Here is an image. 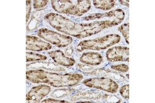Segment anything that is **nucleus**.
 I'll return each instance as SVG.
<instances>
[{"mask_svg": "<svg viewBox=\"0 0 155 103\" xmlns=\"http://www.w3.org/2000/svg\"><path fill=\"white\" fill-rule=\"evenodd\" d=\"M44 19L53 28L65 35L82 39L98 34L105 28L117 25L109 21H96L90 23H77L61 14L50 13Z\"/></svg>", "mask_w": 155, "mask_h": 103, "instance_id": "nucleus-1", "label": "nucleus"}, {"mask_svg": "<svg viewBox=\"0 0 155 103\" xmlns=\"http://www.w3.org/2000/svg\"><path fill=\"white\" fill-rule=\"evenodd\" d=\"M28 80L36 84L45 83L54 87H72L82 80L83 76L80 73L60 74L41 69L31 70L26 72Z\"/></svg>", "mask_w": 155, "mask_h": 103, "instance_id": "nucleus-2", "label": "nucleus"}, {"mask_svg": "<svg viewBox=\"0 0 155 103\" xmlns=\"http://www.w3.org/2000/svg\"><path fill=\"white\" fill-rule=\"evenodd\" d=\"M52 7L59 14L81 16L90 10L91 7L90 1H51Z\"/></svg>", "mask_w": 155, "mask_h": 103, "instance_id": "nucleus-3", "label": "nucleus"}, {"mask_svg": "<svg viewBox=\"0 0 155 103\" xmlns=\"http://www.w3.org/2000/svg\"><path fill=\"white\" fill-rule=\"evenodd\" d=\"M120 38V36L117 34H110L94 39L83 40L80 42L76 49L79 52H82L85 50L95 51L105 50L118 43Z\"/></svg>", "mask_w": 155, "mask_h": 103, "instance_id": "nucleus-4", "label": "nucleus"}, {"mask_svg": "<svg viewBox=\"0 0 155 103\" xmlns=\"http://www.w3.org/2000/svg\"><path fill=\"white\" fill-rule=\"evenodd\" d=\"M37 35L48 43L52 44L58 47H66L73 41L71 36L62 35L47 28L39 29L37 31Z\"/></svg>", "mask_w": 155, "mask_h": 103, "instance_id": "nucleus-5", "label": "nucleus"}, {"mask_svg": "<svg viewBox=\"0 0 155 103\" xmlns=\"http://www.w3.org/2000/svg\"><path fill=\"white\" fill-rule=\"evenodd\" d=\"M82 84L88 87L100 89L107 92L116 93L118 89V84L114 80L106 77H95L84 80Z\"/></svg>", "mask_w": 155, "mask_h": 103, "instance_id": "nucleus-6", "label": "nucleus"}, {"mask_svg": "<svg viewBox=\"0 0 155 103\" xmlns=\"http://www.w3.org/2000/svg\"><path fill=\"white\" fill-rule=\"evenodd\" d=\"M125 12L120 9L110 11L104 14H93L83 17V20H94L96 19H103L102 21H109L118 25L122 23L125 18Z\"/></svg>", "mask_w": 155, "mask_h": 103, "instance_id": "nucleus-7", "label": "nucleus"}, {"mask_svg": "<svg viewBox=\"0 0 155 103\" xmlns=\"http://www.w3.org/2000/svg\"><path fill=\"white\" fill-rule=\"evenodd\" d=\"M129 48L126 47L117 46L109 49L106 53L108 61H129Z\"/></svg>", "mask_w": 155, "mask_h": 103, "instance_id": "nucleus-8", "label": "nucleus"}, {"mask_svg": "<svg viewBox=\"0 0 155 103\" xmlns=\"http://www.w3.org/2000/svg\"><path fill=\"white\" fill-rule=\"evenodd\" d=\"M50 91L51 87L46 85L34 87L27 93L26 100L28 102L38 103L43 98L48 95Z\"/></svg>", "mask_w": 155, "mask_h": 103, "instance_id": "nucleus-9", "label": "nucleus"}, {"mask_svg": "<svg viewBox=\"0 0 155 103\" xmlns=\"http://www.w3.org/2000/svg\"><path fill=\"white\" fill-rule=\"evenodd\" d=\"M52 46L38 37L33 36H26V49L33 52L47 51L52 49Z\"/></svg>", "mask_w": 155, "mask_h": 103, "instance_id": "nucleus-10", "label": "nucleus"}, {"mask_svg": "<svg viewBox=\"0 0 155 103\" xmlns=\"http://www.w3.org/2000/svg\"><path fill=\"white\" fill-rule=\"evenodd\" d=\"M50 57L53 60L55 63L66 67L72 66L76 63L74 58L67 57L62 51L56 50L48 53Z\"/></svg>", "mask_w": 155, "mask_h": 103, "instance_id": "nucleus-11", "label": "nucleus"}, {"mask_svg": "<svg viewBox=\"0 0 155 103\" xmlns=\"http://www.w3.org/2000/svg\"><path fill=\"white\" fill-rule=\"evenodd\" d=\"M28 69H32V70L36 69H41L46 71H64L65 69L59 66L55 63L48 62V61H39L35 62L32 63L27 65Z\"/></svg>", "mask_w": 155, "mask_h": 103, "instance_id": "nucleus-12", "label": "nucleus"}, {"mask_svg": "<svg viewBox=\"0 0 155 103\" xmlns=\"http://www.w3.org/2000/svg\"><path fill=\"white\" fill-rule=\"evenodd\" d=\"M80 61L85 65L98 66L103 61V58L99 53L94 52L84 53L80 58Z\"/></svg>", "mask_w": 155, "mask_h": 103, "instance_id": "nucleus-13", "label": "nucleus"}, {"mask_svg": "<svg viewBox=\"0 0 155 103\" xmlns=\"http://www.w3.org/2000/svg\"><path fill=\"white\" fill-rule=\"evenodd\" d=\"M101 93L96 91H91L77 92L71 97L73 101L81 100H97L101 97Z\"/></svg>", "mask_w": 155, "mask_h": 103, "instance_id": "nucleus-14", "label": "nucleus"}, {"mask_svg": "<svg viewBox=\"0 0 155 103\" xmlns=\"http://www.w3.org/2000/svg\"><path fill=\"white\" fill-rule=\"evenodd\" d=\"M114 0H101L93 1L94 5L97 9L107 11L112 8L115 4Z\"/></svg>", "mask_w": 155, "mask_h": 103, "instance_id": "nucleus-15", "label": "nucleus"}, {"mask_svg": "<svg viewBox=\"0 0 155 103\" xmlns=\"http://www.w3.org/2000/svg\"><path fill=\"white\" fill-rule=\"evenodd\" d=\"M26 58L27 62L42 61L47 60V56L34 52L26 53Z\"/></svg>", "mask_w": 155, "mask_h": 103, "instance_id": "nucleus-16", "label": "nucleus"}, {"mask_svg": "<svg viewBox=\"0 0 155 103\" xmlns=\"http://www.w3.org/2000/svg\"><path fill=\"white\" fill-rule=\"evenodd\" d=\"M73 91L72 89H58L52 92L51 95L56 98H64L70 95Z\"/></svg>", "mask_w": 155, "mask_h": 103, "instance_id": "nucleus-17", "label": "nucleus"}, {"mask_svg": "<svg viewBox=\"0 0 155 103\" xmlns=\"http://www.w3.org/2000/svg\"><path fill=\"white\" fill-rule=\"evenodd\" d=\"M118 30L125 38L126 42L127 44H129V23L123 24L118 27Z\"/></svg>", "mask_w": 155, "mask_h": 103, "instance_id": "nucleus-18", "label": "nucleus"}, {"mask_svg": "<svg viewBox=\"0 0 155 103\" xmlns=\"http://www.w3.org/2000/svg\"><path fill=\"white\" fill-rule=\"evenodd\" d=\"M102 97L103 101L107 103H120L121 101L120 98L115 95H110L105 94Z\"/></svg>", "mask_w": 155, "mask_h": 103, "instance_id": "nucleus-19", "label": "nucleus"}, {"mask_svg": "<svg viewBox=\"0 0 155 103\" xmlns=\"http://www.w3.org/2000/svg\"><path fill=\"white\" fill-rule=\"evenodd\" d=\"M111 68L117 71L121 72L123 73L127 72L129 70L128 66L125 64H120V65H113L111 66Z\"/></svg>", "mask_w": 155, "mask_h": 103, "instance_id": "nucleus-20", "label": "nucleus"}, {"mask_svg": "<svg viewBox=\"0 0 155 103\" xmlns=\"http://www.w3.org/2000/svg\"><path fill=\"white\" fill-rule=\"evenodd\" d=\"M120 95L125 99L129 98V85L128 84L123 86L120 90Z\"/></svg>", "mask_w": 155, "mask_h": 103, "instance_id": "nucleus-21", "label": "nucleus"}, {"mask_svg": "<svg viewBox=\"0 0 155 103\" xmlns=\"http://www.w3.org/2000/svg\"><path fill=\"white\" fill-rule=\"evenodd\" d=\"M49 1H34L33 3L34 8L35 9L40 8L47 5Z\"/></svg>", "mask_w": 155, "mask_h": 103, "instance_id": "nucleus-22", "label": "nucleus"}, {"mask_svg": "<svg viewBox=\"0 0 155 103\" xmlns=\"http://www.w3.org/2000/svg\"><path fill=\"white\" fill-rule=\"evenodd\" d=\"M41 103H69V101H60V100H55L53 98H48L41 101Z\"/></svg>", "mask_w": 155, "mask_h": 103, "instance_id": "nucleus-23", "label": "nucleus"}, {"mask_svg": "<svg viewBox=\"0 0 155 103\" xmlns=\"http://www.w3.org/2000/svg\"><path fill=\"white\" fill-rule=\"evenodd\" d=\"M31 1H27V23H28L29 18H30V12L31 11Z\"/></svg>", "mask_w": 155, "mask_h": 103, "instance_id": "nucleus-24", "label": "nucleus"}, {"mask_svg": "<svg viewBox=\"0 0 155 103\" xmlns=\"http://www.w3.org/2000/svg\"><path fill=\"white\" fill-rule=\"evenodd\" d=\"M74 50L71 47H67L65 50V53L66 55L69 56V57L72 56L73 53H74Z\"/></svg>", "mask_w": 155, "mask_h": 103, "instance_id": "nucleus-25", "label": "nucleus"}, {"mask_svg": "<svg viewBox=\"0 0 155 103\" xmlns=\"http://www.w3.org/2000/svg\"><path fill=\"white\" fill-rule=\"evenodd\" d=\"M120 3L122 4V5L126 6L127 7H129V1H119Z\"/></svg>", "mask_w": 155, "mask_h": 103, "instance_id": "nucleus-26", "label": "nucleus"}]
</instances>
